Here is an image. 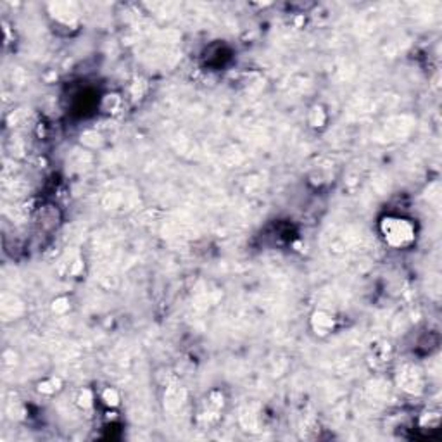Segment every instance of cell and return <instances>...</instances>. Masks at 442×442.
Listing matches in <instances>:
<instances>
[{"mask_svg":"<svg viewBox=\"0 0 442 442\" xmlns=\"http://www.w3.org/2000/svg\"><path fill=\"white\" fill-rule=\"evenodd\" d=\"M313 328L316 330V334H321V335L328 334V332H332V328H334V318L318 311L313 315Z\"/></svg>","mask_w":442,"mask_h":442,"instance_id":"obj_2","label":"cell"},{"mask_svg":"<svg viewBox=\"0 0 442 442\" xmlns=\"http://www.w3.org/2000/svg\"><path fill=\"white\" fill-rule=\"evenodd\" d=\"M382 235L385 242L392 247H406L415 240V228L408 220L397 216H387L383 218L382 225Z\"/></svg>","mask_w":442,"mask_h":442,"instance_id":"obj_1","label":"cell"},{"mask_svg":"<svg viewBox=\"0 0 442 442\" xmlns=\"http://www.w3.org/2000/svg\"><path fill=\"white\" fill-rule=\"evenodd\" d=\"M92 401H93V396H92V392H90L88 389L83 390V392L80 394V397H78V404L82 408H90V406H92Z\"/></svg>","mask_w":442,"mask_h":442,"instance_id":"obj_4","label":"cell"},{"mask_svg":"<svg viewBox=\"0 0 442 442\" xmlns=\"http://www.w3.org/2000/svg\"><path fill=\"white\" fill-rule=\"evenodd\" d=\"M102 399H104V403L107 404V406H118L119 404V394L116 392L114 389H105L104 394H102Z\"/></svg>","mask_w":442,"mask_h":442,"instance_id":"obj_3","label":"cell"}]
</instances>
